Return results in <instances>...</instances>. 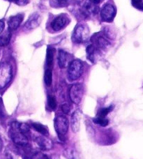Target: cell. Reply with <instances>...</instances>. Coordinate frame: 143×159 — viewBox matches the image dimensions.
Wrapping results in <instances>:
<instances>
[{
    "label": "cell",
    "mask_w": 143,
    "mask_h": 159,
    "mask_svg": "<svg viewBox=\"0 0 143 159\" xmlns=\"http://www.w3.org/2000/svg\"><path fill=\"white\" fill-rule=\"evenodd\" d=\"M84 66L81 60H74L68 65V75L71 80L74 81L79 79L83 73Z\"/></svg>",
    "instance_id": "obj_1"
},
{
    "label": "cell",
    "mask_w": 143,
    "mask_h": 159,
    "mask_svg": "<svg viewBox=\"0 0 143 159\" xmlns=\"http://www.w3.org/2000/svg\"><path fill=\"white\" fill-rule=\"evenodd\" d=\"M12 78V67L7 62L0 64V89L6 87Z\"/></svg>",
    "instance_id": "obj_2"
},
{
    "label": "cell",
    "mask_w": 143,
    "mask_h": 159,
    "mask_svg": "<svg viewBox=\"0 0 143 159\" xmlns=\"http://www.w3.org/2000/svg\"><path fill=\"white\" fill-rule=\"evenodd\" d=\"M18 125L19 123L17 122L13 123L12 124L11 138L15 144L20 145V146H25L28 144V139H27L26 135H24L19 130Z\"/></svg>",
    "instance_id": "obj_3"
},
{
    "label": "cell",
    "mask_w": 143,
    "mask_h": 159,
    "mask_svg": "<svg viewBox=\"0 0 143 159\" xmlns=\"http://www.w3.org/2000/svg\"><path fill=\"white\" fill-rule=\"evenodd\" d=\"M68 120L67 118L62 116H57L54 119V129L58 135L59 138L61 139H64L66 134H67L68 129Z\"/></svg>",
    "instance_id": "obj_4"
},
{
    "label": "cell",
    "mask_w": 143,
    "mask_h": 159,
    "mask_svg": "<svg viewBox=\"0 0 143 159\" xmlns=\"http://www.w3.org/2000/svg\"><path fill=\"white\" fill-rule=\"evenodd\" d=\"M84 88L80 84H76L71 87L69 90V97L73 103L78 105L81 102L83 97Z\"/></svg>",
    "instance_id": "obj_5"
},
{
    "label": "cell",
    "mask_w": 143,
    "mask_h": 159,
    "mask_svg": "<svg viewBox=\"0 0 143 159\" xmlns=\"http://www.w3.org/2000/svg\"><path fill=\"white\" fill-rule=\"evenodd\" d=\"M89 34V30L86 26L79 25L74 30L72 34V39L76 43H82L87 40Z\"/></svg>",
    "instance_id": "obj_6"
},
{
    "label": "cell",
    "mask_w": 143,
    "mask_h": 159,
    "mask_svg": "<svg viewBox=\"0 0 143 159\" xmlns=\"http://www.w3.org/2000/svg\"><path fill=\"white\" fill-rule=\"evenodd\" d=\"M115 14H116L115 8L114 7L113 5L109 4L105 5L101 11V18H102L104 21L107 22H110L113 20Z\"/></svg>",
    "instance_id": "obj_7"
},
{
    "label": "cell",
    "mask_w": 143,
    "mask_h": 159,
    "mask_svg": "<svg viewBox=\"0 0 143 159\" xmlns=\"http://www.w3.org/2000/svg\"><path fill=\"white\" fill-rule=\"evenodd\" d=\"M68 19L67 17L63 16H57L51 23V27L54 31H59L68 23Z\"/></svg>",
    "instance_id": "obj_8"
},
{
    "label": "cell",
    "mask_w": 143,
    "mask_h": 159,
    "mask_svg": "<svg viewBox=\"0 0 143 159\" xmlns=\"http://www.w3.org/2000/svg\"><path fill=\"white\" fill-rule=\"evenodd\" d=\"M35 141L38 147L42 150L51 149L53 147V143L51 139L46 138L45 135L37 137L35 139Z\"/></svg>",
    "instance_id": "obj_9"
},
{
    "label": "cell",
    "mask_w": 143,
    "mask_h": 159,
    "mask_svg": "<svg viewBox=\"0 0 143 159\" xmlns=\"http://www.w3.org/2000/svg\"><path fill=\"white\" fill-rule=\"evenodd\" d=\"M23 20V14H18L14 16H12L9 19L8 24H9V27L10 31H13L18 28L20 26L21 22Z\"/></svg>",
    "instance_id": "obj_10"
},
{
    "label": "cell",
    "mask_w": 143,
    "mask_h": 159,
    "mask_svg": "<svg viewBox=\"0 0 143 159\" xmlns=\"http://www.w3.org/2000/svg\"><path fill=\"white\" fill-rule=\"evenodd\" d=\"M41 23V17L38 13H34L30 16L28 20L25 23V27L27 29H34L37 27Z\"/></svg>",
    "instance_id": "obj_11"
},
{
    "label": "cell",
    "mask_w": 143,
    "mask_h": 159,
    "mask_svg": "<svg viewBox=\"0 0 143 159\" xmlns=\"http://www.w3.org/2000/svg\"><path fill=\"white\" fill-rule=\"evenodd\" d=\"M81 114L79 111H74L72 116H71V128L74 133L78 132L80 125Z\"/></svg>",
    "instance_id": "obj_12"
},
{
    "label": "cell",
    "mask_w": 143,
    "mask_h": 159,
    "mask_svg": "<svg viewBox=\"0 0 143 159\" xmlns=\"http://www.w3.org/2000/svg\"><path fill=\"white\" fill-rule=\"evenodd\" d=\"M69 62V56L63 50H59L58 53V63L60 68H65L68 66Z\"/></svg>",
    "instance_id": "obj_13"
},
{
    "label": "cell",
    "mask_w": 143,
    "mask_h": 159,
    "mask_svg": "<svg viewBox=\"0 0 143 159\" xmlns=\"http://www.w3.org/2000/svg\"><path fill=\"white\" fill-rule=\"evenodd\" d=\"M11 38V33L10 30H7L6 32L0 37V46H6L9 44Z\"/></svg>",
    "instance_id": "obj_14"
},
{
    "label": "cell",
    "mask_w": 143,
    "mask_h": 159,
    "mask_svg": "<svg viewBox=\"0 0 143 159\" xmlns=\"http://www.w3.org/2000/svg\"><path fill=\"white\" fill-rule=\"evenodd\" d=\"M54 52H55V50L54 48L51 47L48 48L46 55V64L48 66H52L53 65Z\"/></svg>",
    "instance_id": "obj_15"
},
{
    "label": "cell",
    "mask_w": 143,
    "mask_h": 159,
    "mask_svg": "<svg viewBox=\"0 0 143 159\" xmlns=\"http://www.w3.org/2000/svg\"><path fill=\"white\" fill-rule=\"evenodd\" d=\"M33 128L37 131V132L40 133L43 135H47L48 134V130L45 125L41 124L39 123H34L32 124Z\"/></svg>",
    "instance_id": "obj_16"
},
{
    "label": "cell",
    "mask_w": 143,
    "mask_h": 159,
    "mask_svg": "<svg viewBox=\"0 0 143 159\" xmlns=\"http://www.w3.org/2000/svg\"><path fill=\"white\" fill-rule=\"evenodd\" d=\"M53 81V73L50 69H47L44 74V81L47 86H50Z\"/></svg>",
    "instance_id": "obj_17"
},
{
    "label": "cell",
    "mask_w": 143,
    "mask_h": 159,
    "mask_svg": "<svg viewBox=\"0 0 143 159\" xmlns=\"http://www.w3.org/2000/svg\"><path fill=\"white\" fill-rule=\"evenodd\" d=\"M96 43H97L98 47L102 48H106L110 46V43L108 41H107L104 37L101 36L97 37V40H96Z\"/></svg>",
    "instance_id": "obj_18"
},
{
    "label": "cell",
    "mask_w": 143,
    "mask_h": 159,
    "mask_svg": "<svg viewBox=\"0 0 143 159\" xmlns=\"http://www.w3.org/2000/svg\"><path fill=\"white\" fill-rule=\"evenodd\" d=\"M87 58L92 62H94V56L96 53L95 47L92 45H90L87 48Z\"/></svg>",
    "instance_id": "obj_19"
},
{
    "label": "cell",
    "mask_w": 143,
    "mask_h": 159,
    "mask_svg": "<svg viewBox=\"0 0 143 159\" xmlns=\"http://www.w3.org/2000/svg\"><path fill=\"white\" fill-rule=\"evenodd\" d=\"M93 122L95 123H97L98 125H100L101 126H103V127H105V126H107L108 125L109 123V120L108 119H106V117H100V116H98L97 118H96V119H93Z\"/></svg>",
    "instance_id": "obj_20"
},
{
    "label": "cell",
    "mask_w": 143,
    "mask_h": 159,
    "mask_svg": "<svg viewBox=\"0 0 143 159\" xmlns=\"http://www.w3.org/2000/svg\"><path fill=\"white\" fill-rule=\"evenodd\" d=\"M113 109H114L113 105L110 106V107H106V108L101 109L98 112V116L106 117L107 115H108L110 113V112L113 110Z\"/></svg>",
    "instance_id": "obj_21"
},
{
    "label": "cell",
    "mask_w": 143,
    "mask_h": 159,
    "mask_svg": "<svg viewBox=\"0 0 143 159\" xmlns=\"http://www.w3.org/2000/svg\"><path fill=\"white\" fill-rule=\"evenodd\" d=\"M18 128H19V130H20L22 133H24V135H26L27 133H29V126L26 124V123H19V125H18Z\"/></svg>",
    "instance_id": "obj_22"
},
{
    "label": "cell",
    "mask_w": 143,
    "mask_h": 159,
    "mask_svg": "<svg viewBox=\"0 0 143 159\" xmlns=\"http://www.w3.org/2000/svg\"><path fill=\"white\" fill-rule=\"evenodd\" d=\"M48 105L52 109H54L57 107V102L56 99L54 96H50L48 97Z\"/></svg>",
    "instance_id": "obj_23"
},
{
    "label": "cell",
    "mask_w": 143,
    "mask_h": 159,
    "mask_svg": "<svg viewBox=\"0 0 143 159\" xmlns=\"http://www.w3.org/2000/svg\"><path fill=\"white\" fill-rule=\"evenodd\" d=\"M132 4L136 9L143 11V1L142 0H132Z\"/></svg>",
    "instance_id": "obj_24"
},
{
    "label": "cell",
    "mask_w": 143,
    "mask_h": 159,
    "mask_svg": "<svg viewBox=\"0 0 143 159\" xmlns=\"http://www.w3.org/2000/svg\"><path fill=\"white\" fill-rule=\"evenodd\" d=\"M32 159H49V158L46 155L43 154L42 153H37L32 156Z\"/></svg>",
    "instance_id": "obj_25"
},
{
    "label": "cell",
    "mask_w": 143,
    "mask_h": 159,
    "mask_svg": "<svg viewBox=\"0 0 143 159\" xmlns=\"http://www.w3.org/2000/svg\"><path fill=\"white\" fill-rule=\"evenodd\" d=\"M62 109L65 114H67L70 111V106L67 103H64V105H62Z\"/></svg>",
    "instance_id": "obj_26"
},
{
    "label": "cell",
    "mask_w": 143,
    "mask_h": 159,
    "mask_svg": "<svg viewBox=\"0 0 143 159\" xmlns=\"http://www.w3.org/2000/svg\"><path fill=\"white\" fill-rule=\"evenodd\" d=\"M11 1L19 6H24L28 3V0H11Z\"/></svg>",
    "instance_id": "obj_27"
},
{
    "label": "cell",
    "mask_w": 143,
    "mask_h": 159,
    "mask_svg": "<svg viewBox=\"0 0 143 159\" xmlns=\"http://www.w3.org/2000/svg\"><path fill=\"white\" fill-rule=\"evenodd\" d=\"M4 29V23L2 20H0V34L3 32Z\"/></svg>",
    "instance_id": "obj_28"
},
{
    "label": "cell",
    "mask_w": 143,
    "mask_h": 159,
    "mask_svg": "<svg viewBox=\"0 0 143 159\" xmlns=\"http://www.w3.org/2000/svg\"><path fill=\"white\" fill-rule=\"evenodd\" d=\"M89 1L93 4H97L100 2V0H89Z\"/></svg>",
    "instance_id": "obj_29"
},
{
    "label": "cell",
    "mask_w": 143,
    "mask_h": 159,
    "mask_svg": "<svg viewBox=\"0 0 143 159\" xmlns=\"http://www.w3.org/2000/svg\"><path fill=\"white\" fill-rule=\"evenodd\" d=\"M58 1L59 2H67V1H68V0H58Z\"/></svg>",
    "instance_id": "obj_30"
},
{
    "label": "cell",
    "mask_w": 143,
    "mask_h": 159,
    "mask_svg": "<svg viewBox=\"0 0 143 159\" xmlns=\"http://www.w3.org/2000/svg\"><path fill=\"white\" fill-rule=\"evenodd\" d=\"M1 147H2V141L0 140V149H1Z\"/></svg>",
    "instance_id": "obj_31"
}]
</instances>
